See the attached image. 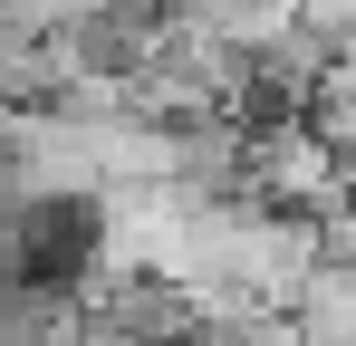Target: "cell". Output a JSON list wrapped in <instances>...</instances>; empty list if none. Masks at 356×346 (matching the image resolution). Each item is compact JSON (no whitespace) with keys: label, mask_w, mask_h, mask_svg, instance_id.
<instances>
[{"label":"cell","mask_w":356,"mask_h":346,"mask_svg":"<svg viewBox=\"0 0 356 346\" xmlns=\"http://www.w3.org/2000/svg\"><path fill=\"white\" fill-rule=\"evenodd\" d=\"M298 19H308V39H337L356 19V0H298Z\"/></svg>","instance_id":"cell-4"},{"label":"cell","mask_w":356,"mask_h":346,"mask_svg":"<svg viewBox=\"0 0 356 346\" xmlns=\"http://www.w3.org/2000/svg\"><path fill=\"white\" fill-rule=\"evenodd\" d=\"M289 337L298 346H356V250H318V270L289 298Z\"/></svg>","instance_id":"cell-3"},{"label":"cell","mask_w":356,"mask_h":346,"mask_svg":"<svg viewBox=\"0 0 356 346\" xmlns=\"http://www.w3.org/2000/svg\"><path fill=\"white\" fill-rule=\"evenodd\" d=\"M327 250V222L308 212H270V202H232V250H222V288L260 298V308H289L298 279L318 270Z\"/></svg>","instance_id":"cell-2"},{"label":"cell","mask_w":356,"mask_h":346,"mask_svg":"<svg viewBox=\"0 0 356 346\" xmlns=\"http://www.w3.org/2000/svg\"><path fill=\"white\" fill-rule=\"evenodd\" d=\"M241 202H270V212H308L327 222L337 212V154L308 115H270L241 135Z\"/></svg>","instance_id":"cell-1"}]
</instances>
